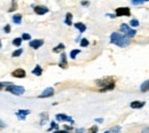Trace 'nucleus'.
<instances>
[{
  "instance_id": "3",
  "label": "nucleus",
  "mask_w": 149,
  "mask_h": 133,
  "mask_svg": "<svg viewBox=\"0 0 149 133\" xmlns=\"http://www.w3.org/2000/svg\"><path fill=\"white\" fill-rule=\"evenodd\" d=\"M120 31L125 35V37H130V38L134 37L135 33H136V31H135L134 29H132L130 25H127V24H125V23L120 25Z\"/></svg>"
},
{
  "instance_id": "28",
  "label": "nucleus",
  "mask_w": 149,
  "mask_h": 133,
  "mask_svg": "<svg viewBox=\"0 0 149 133\" xmlns=\"http://www.w3.org/2000/svg\"><path fill=\"white\" fill-rule=\"evenodd\" d=\"M22 40H31V36L28 35V33H24V35L22 36Z\"/></svg>"
},
{
  "instance_id": "6",
  "label": "nucleus",
  "mask_w": 149,
  "mask_h": 133,
  "mask_svg": "<svg viewBox=\"0 0 149 133\" xmlns=\"http://www.w3.org/2000/svg\"><path fill=\"white\" fill-rule=\"evenodd\" d=\"M56 119L58 122H70L71 124H74V119L69 116H67L65 114H57L56 115Z\"/></svg>"
},
{
  "instance_id": "25",
  "label": "nucleus",
  "mask_w": 149,
  "mask_h": 133,
  "mask_svg": "<svg viewBox=\"0 0 149 133\" xmlns=\"http://www.w3.org/2000/svg\"><path fill=\"white\" fill-rule=\"evenodd\" d=\"M120 131V126H115V127H112L110 133H119Z\"/></svg>"
},
{
  "instance_id": "38",
  "label": "nucleus",
  "mask_w": 149,
  "mask_h": 133,
  "mask_svg": "<svg viewBox=\"0 0 149 133\" xmlns=\"http://www.w3.org/2000/svg\"><path fill=\"white\" fill-rule=\"evenodd\" d=\"M81 132H84V129H78L77 130V133H81Z\"/></svg>"
},
{
  "instance_id": "11",
  "label": "nucleus",
  "mask_w": 149,
  "mask_h": 133,
  "mask_svg": "<svg viewBox=\"0 0 149 133\" xmlns=\"http://www.w3.org/2000/svg\"><path fill=\"white\" fill-rule=\"evenodd\" d=\"M145 101H133V102H131V108H133V109H140V108H142L143 106H145Z\"/></svg>"
},
{
  "instance_id": "10",
  "label": "nucleus",
  "mask_w": 149,
  "mask_h": 133,
  "mask_svg": "<svg viewBox=\"0 0 149 133\" xmlns=\"http://www.w3.org/2000/svg\"><path fill=\"white\" fill-rule=\"evenodd\" d=\"M13 77H15V78H24L25 77V71L23 70V69H16L15 71H13Z\"/></svg>"
},
{
  "instance_id": "20",
  "label": "nucleus",
  "mask_w": 149,
  "mask_h": 133,
  "mask_svg": "<svg viewBox=\"0 0 149 133\" xmlns=\"http://www.w3.org/2000/svg\"><path fill=\"white\" fill-rule=\"evenodd\" d=\"M79 53H80L79 49H74V51H71V53H70V57H71V58H76V56H77Z\"/></svg>"
},
{
  "instance_id": "39",
  "label": "nucleus",
  "mask_w": 149,
  "mask_h": 133,
  "mask_svg": "<svg viewBox=\"0 0 149 133\" xmlns=\"http://www.w3.org/2000/svg\"><path fill=\"white\" fill-rule=\"evenodd\" d=\"M71 129H72V127H71V126H65V130H68V131H70V130H71Z\"/></svg>"
},
{
  "instance_id": "29",
  "label": "nucleus",
  "mask_w": 149,
  "mask_h": 133,
  "mask_svg": "<svg viewBox=\"0 0 149 133\" xmlns=\"http://www.w3.org/2000/svg\"><path fill=\"white\" fill-rule=\"evenodd\" d=\"M10 85H13V84L12 83H0V88L6 87V86H10Z\"/></svg>"
},
{
  "instance_id": "15",
  "label": "nucleus",
  "mask_w": 149,
  "mask_h": 133,
  "mask_svg": "<svg viewBox=\"0 0 149 133\" xmlns=\"http://www.w3.org/2000/svg\"><path fill=\"white\" fill-rule=\"evenodd\" d=\"M140 91H141V92H148L149 91V79L148 80H146V81H143V83L141 84V86H140Z\"/></svg>"
},
{
  "instance_id": "5",
  "label": "nucleus",
  "mask_w": 149,
  "mask_h": 133,
  "mask_svg": "<svg viewBox=\"0 0 149 133\" xmlns=\"http://www.w3.org/2000/svg\"><path fill=\"white\" fill-rule=\"evenodd\" d=\"M131 10L127 7H119L116 9V16H130Z\"/></svg>"
},
{
  "instance_id": "13",
  "label": "nucleus",
  "mask_w": 149,
  "mask_h": 133,
  "mask_svg": "<svg viewBox=\"0 0 149 133\" xmlns=\"http://www.w3.org/2000/svg\"><path fill=\"white\" fill-rule=\"evenodd\" d=\"M30 114V110H19L16 113V116L19 117V119H25V116Z\"/></svg>"
},
{
  "instance_id": "26",
  "label": "nucleus",
  "mask_w": 149,
  "mask_h": 133,
  "mask_svg": "<svg viewBox=\"0 0 149 133\" xmlns=\"http://www.w3.org/2000/svg\"><path fill=\"white\" fill-rule=\"evenodd\" d=\"M97 132V126L96 125H93L90 130H88V133H96Z\"/></svg>"
},
{
  "instance_id": "8",
  "label": "nucleus",
  "mask_w": 149,
  "mask_h": 133,
  "mask_svg": "<svg viewBox=\"0 0 149 133\" xmlns=\"http://www.w3.org/2000/svg\"><path fill=\"white\" fill-rule=\"evenodd\" d=\"M53 94H54V88L53 87H47V88H45V91L41 94L39 95V97H41V99L49 97V96H53Z\"/></svg>"
},
{
  "instance_id": "1",
  "label": "nucleus",
  "mask_w": 149,
  "mask_h": 133,
  "mask_svg": "<svg viewBox=\"0 0 149 133\" xmlns=\"http://www.w3.org/2000/svg\"><path fill=\"white\" fill-rule=\"evenodd\" d=\"M95 84L99 86V87H102L100 91L101 92H107V91H111L115 88V80L112 79L111 77H108V78H102V79H99L95 81Z\"/></svg>"
},
{
  "instance_id": "27",
  "label": "nucleus",
  "mask_w": 149,
  "mask_h": 133,
  "mask_svg": "<svg viewBox=\"0 0 149 133\" xmlns=\"http://www.w3.org/2000/svg\"><path fill=\"white\" fill-rule=\"evenodd\" d=\"M131 2L133 5H141L142 2H145V0H131Z\"/></svg>"
},
{
  "instance_id": "14",
  "label": "nucleus",
  "mask_w": 149,
  "mask_h": 133,
  "mask_svg": "<svg viewBox=\"0 0 149 133\" xmlns=\"http://www.w3.org/2000/svg\"><path fill=\"white\" fill-rule=\"evenodd\" d=\"M74 28H76V29H78L80 33H83V32L86 30V25H85L84 23H80V22H78V23H74Z\"/></svg>"
},
{
  "instance_id": "23",
  "label": "nucleus",
  "mask_w": 149,
  "mask_h": 133,
  "mask_svg": "<svg viewBox=\"0 0 149 133\" xmlns=\"http://www.w3.org/2000/svg\"><path fill=\"white\" fill-rule=\"evenodd\" d=\"M22 52H23V49H21V48H19V49H16L14 53H13V56L14 57H17L19 56L21 54H22Z\"/></svg>"
},
{
  "instance_id": "21",
  "label": "nucleus",
  "mask_w": 149,
  "mask_h": 133,
  "mask_svg": "<svg viewBox=\"0 0 149 133\" xmlns=\"http://www.w3.org/2000/svg\"><path fill=\"white\" fill-rule=\"evenodd\" d=\"M88 44H90V42H88V40L86 38L81 39V41H80V46H81V47H86V46H88Z\"/></svg>"
},
{
  "instance_id": "42",
  "label": "nucleus",
  "mask_w": 149,
  "mask_h": 133,
  "mask_svg": "<svg viewBox=\"0 0 149 133\" xmlns=\"http://www.w3.org/2000/svg\"><path fill=\"white\" fill-rule=\"evenodd\" d=\"M145 1H149V0H145Z\"/></svg>"
},
{
  "instance_id": "34",
  "label": "nucleus",
  "mask_w": 149,
  "mask_h": 133,
  "mask_svg": "<svg viewBox=\"0 0 149 133\" xmlns=\"http://www.w3.org/2000/svg\"><path fill=\"white\" fill-rule=\"evenodd\" d=\"M141 133H149V127H145V129L141 131Z\"/></svg>"
},
{
  "instance_id": "31",
  "label": "nucleus",
  "mask_w": 149,
  "mask_h": 133,
  "mask_svg": "<svg viewBox=\"0 0 149 133\" xmlns=\"http://www.w3.org/2000/svg\"><path fill=\"white\" fill-rule=\"evenodd\" d=\"M16 7H17V6H16V0H14V1H13V6H12V8L9 9V12L15 10V9H16Z\"/></svg>"
},
{
  "instance_id": "36",
  "label": "nucleus",
  "mask_w": 149,
  "mask_h": 133,
  "mask_svg": "<svg viewBox=\"0 0 149 133\" xmlns=\"http://www.w3.org/2000/svg\"><path fill=\"white\" fill-rule=\"evenodd\" d=\"M95 122H97V123H102V122H103V119H102V118H96V119H95Z\"/></svg>"
},
{
  "instance_id": "33",
  "label": "nucleus",
  "mask_w": 149,
  "mask_h": 133,
  "mask_svg": "<svg viewBox=\"0 0 149 133\" xmlns=\"http://www.w3.org/2000/svg\"><path fill=\"white\" fill-rule=\"evenodd\" d=\"M6 127V124L2 122V120H0V130H2V129H5Z\"/></svg>"
},
{
  "instance_id": "17",
  "label": "nucleus",
  "mask_w": 149,
  "mask_h": 133,
  "mask_svg": "<svg viewBox=\"0 0 149 133\" xmlns=\"http://www.w3.org/2000/svg\"><path fill=\"white\" fill-rule=\"evenodd\" d=\"M71 21H72V14L71 13H68L67 16H65V24L67 25H71Z\"/></svg>"
},
{
  "instance_id": "4",
  "label": "nucleus",
  "mask_w": 149,
  "mask_h": 133,
  "mask_svg": "<svg viewBox=\"0 0 149 133\" xmlns=\"http://www.w3.org/2000/svg\"><path fill=\"white\" fill-rule=\"evenodd\" d=\"M6 91H7V92H10V93H13V94H15V95H22L25 92V90H24L23 86H17V85L7 86V87H6Z\"/></svg>"
},
{
  "instance_id": "16",
  "label": "nucleus",
  "mask_w": 149,
  "mask_h": 133,
  "mask_svg": "<svg viewBox=\"0 0 149 133\" xmlns=\"http://www.w3.org/2000/svg\"><path fill=\"white\" fill-rule=\"evenodd\" d=\"M32 74L36 75V76H41V74H42V69H41V67H40V65H36L35 69L32 70Z\"/></svg>"
},
{
  "instance_id": "32",
  "label": "nucleus",
  "mask_w": 149,
  "mask_h": 133,
  "mask_svg": "<svg viewBox=\"0 0 149 133\" xmlns=\"http://www.w3.org/2000/svg\"><path fill=\"white\" fill-rule=\"evenodd\" d=\"M5 32L6 33H9L10 32V25H6L5 26Z\"/></svg>"
},
{
  "instance_id": "35",
  "label": "nucleus",
  "mask_w": 149,
  "mask_h": 133,
  "mask_svg": "<svg viewBox=\"0 0 149 133\" xmlns=\"http://www.w3.org/2000/svg\"><path fill=\"white\" fill-rule=\"evenodd\" d=\"M81 5H83V6H88L90 2H88V1H81Z\"/></svg>"
},
{
  "instance_id": "19",
  "label": "nucleus",
  "mask_w": 149,
  "mask_h": 133,
  "mask_svg": "<svg viewBox=\"0 0 149 133\" xmlns=\"http://www.w3.org/2000/svg\"><path fill=\"white\" fill-rule=\"evenodd\" d=\"M62 49H64V45H63V44H60L58 46H56V47L53 48V52H54V53H58V52H61Z\"/></svg>"
},
{
  "instance_id": "41",
  "label": "nucleus",
  "mask_w": 149,
  "mask_h": 133,
  "mask_svg": "<svg viewBox=\"0 0 149 133\" xmlns=\"http://www.w3.org/2000/svg\"><path fill=\"white\" fill-rule=\"evenodd\" d=\"M0 47H1V41H0Z\"/></svg>"
},
{
  "instance_id": "30",
  "label": "nucleus",
  "mask_w": 149,
  "mask_h": 133,
  "mask_svg": "<svg viewBox=\"0 0 149 133\" xmlns=\"http://www.w3.org/2000/svg\"><path fill=\"white\" fill-rule=\"evenodd\" d=\"M58 127V125L56 124L55 122H52L51 123V127H49V130H53V129H57Z\"/></svg>"
},
{
  "instance_id": "40",
  "label": "nucleus",
  "mask_w": 149,
  "mask_h": 133,
  "mask_svg": "<svg viewBox=\"0 0 149 133\" xmlns=\"http://www.w3.org/2000/svg\"><path fill=\"white\" fill-rule=\"evenodd\" d=\"M104 133H110V131H106Z\"/></svg>"
},
{
  "instance_id": "24",
  "label": "nucleus",
  "mask_w": 149,
  "mask_h": 133,
  "mask_svg": "<svg viewBox=\"0 0 149 133\" xmlns=\"http://www.w3.org/2000/svg\"><path fill=\"white\" fill-rule=\"evenodd\" d=\"M130 24H131V26H138V25H139V21L135 19H131Z\"/></svg>"
},
{
  "instance_id": "9",
  "label": "nucleus",
  "mask_w": 149,
  "mask_h": 133,
  "mask_svg": "<svg viewBox=\"0 0 149 133\" xmlns=\"http://www.w3.org/2000/svg\"><path fill=\"white\" fill-rule=\"evenodd\" d=\"M29 45H30V47L37 49V48H39L40 46L44 45V40H42V39H35V40H31Z\"/></svg>"
},
{
  "instance_id": "2",
  "label": "nucleus",
  "mask_w": 149,
  "mask_h": 133,
  "mask_svg": "<svg viewBox=\"0 0 149 133\" xmlns=\"http://www.w3.org/2000/svg\"><path fill=\"white\" fill-rule=\"evenodd\" d=\"M110 41H111L112 44L119 46V47H126V46L130 45L129 38L125 37V36H123V35H120V33H118V32L111 33V36H110Z\"/></svg>"
},
{
  "instance_id": "12",
  "label": "nucleus",
  "mask_w": 149,
  "mask_h": 133,
  "mask_svg": "<svg viewBox=\"0 0 149 133\" xmlns=\"http://www.w3.org/2000/svg\"><path fill=\"white\" fill-rule=\"evenodd\" d=\"M58 65H60L62 69H64V68L68 67V62H67V55H65V53H62V55H61V62L58 63Z\"/></svg>"
},
{
  "instance_id": "37",
  "label": "nucleus",
  "mask_w": 149,
  "mask_h": 133,
  "mask_svg": "<svg viewBox=\"0 0 149 133\" xmlns=\"http://www.w3.org/2000/svg\"><path fill=\"white\" fill-rule=\"evenodd\" d=\"M54 133H68V131H60V130H56Z\"/></svg>"
},
{
  "instance_id": "22",
  "label": "nucleus",
  "mask_w": 149,
  "mask_h": 133,
  "mask_svg": "<svg viewBox=\"0 0 149 133\" xmlns=\"http://www.w3.org/2000/svg\"><path fill=\"white\" fill-rule=\"evenodd\" d=\"M22 44V38H15L13 40V45H15V46H19Z\"/></svg>"
},
{
  "instance_id": "18",
  "label": "nucleus",
  "mask_w": 149,
  "mask_h": 133,
  "mask_svg": "<svg viewBox=\"0 0 149 133\" xmlns=\"http://www.w3.org/2000/svg\"><path fill=\"white\" fill-rule=\"evenodd\" d=\"M13 21H14V23L19 24L21 21H22V15H21V14H15V15L13 16Z\"/></svg>"
},
{
  "instance_id": "7",
  "label": "nucleus",
  "mask_w": 149,
  "mask_h": 133,
  "mask_svg": "<svg viewBox=\"0 0 149 133\" xmlns=\"http://www.w3.org/2000/svg\"><path fill=\"white\" fill-rule=\"evenodd\" d=\"M33 10H35V13L38 14V15H44V14H46L48 12V8L45 7V6H35L33 7Z\"/></svg>"
}]
</instances>
